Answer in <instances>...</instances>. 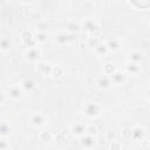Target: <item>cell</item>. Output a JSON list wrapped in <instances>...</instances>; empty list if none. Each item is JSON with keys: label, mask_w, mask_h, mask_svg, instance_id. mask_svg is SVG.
<instances>
[{"label": "cell", "mask_w": 150, "mask_h": 150, "mask_svg": "<svg viewBox=\"0 0 150 150\" xmlns=\"http://www.w3.org/2000/svg\"><path fill=\"white\" fill-rule=\"evenodd\" d=\"M63 75H64V69H63V67H62V66H59V64H54L50 76H52L53 79H61Z\"/></svg>", "instance_id": "cell-23"}, {"label": "cell", "mask_w": 150, "mask_h": 150, "mask_svg": "<svg viewBox=\"0 0 150 150\" xmlns=\"http://www.w3.org/2000/svg\"><path fill=\"white\" fill-rule=\"evenodd\" d=\"M87 127L88 125H86L82 122H75L74 124H71L69 127V132L73 137L81 138L82 136H84L87 134Z\"/></svg>", "instance_id": "cell-12"}, {"label": "cell", "mask_w": 150, "mask_h": 150, "mask_svg": "<svg viewBox=\"0 0 150 150\" xmlns=\"http://www.w3.org/2000/svg\"><path fill=\"white\" fill-rule=\"evenodd\" d=\"M4 1H7V0H4Z\"/></svg>", "instance_id": "cell-37"}, {"label": "cell", "mask_w": 150, "mask_h": 150, "mask_svg": "<svg viewBox=\"0 0 150 150\" xmlns=\"http://www.w3.org/2000/svg\"><path fill=\"white\" fill-rule=\"evenodd\" d=\"M5 93L7 95V98L11 100V101H20L26 95V93L22 89L20 83H13V84L8 86Z\"/></svg>", "instance_id": "cell-5"}, {"label": "cell", "mask_w": 150, "mask_h": 150, "mask_svg": "<svg viewBox=\"0 0 150 150\" xmlns=\"http://www.w3.org/2000/svg\"><path fill=\"white\" fill-rule=\"evenodd\" d=\"M145 97H146V100L150 102V87L146 89V91H145Z\"/></svg>", "instance_id": "cell-34"}, {"label": "cell", "mask_w": 150, "mask_h": 150, "mask_svg": "<svg viewBox=\"0 0 150 150\" xmlns=\"http://www.w3.org/2000/svg\"><path fill=\"white\" fill-rule=\"evenodd\" d=\"M0 149H1V150H9V149H12V145H11L9 141H7V138H2V137H1V141H0Z\"/></svg>", "instance_id": "cell-30"}, {"label": "cell", "mask_w": 150, "mask_h": 150, "mask_svg": "<svg viewBox=\"0 0 150 150\" xmlns=\"http://www.w3.org/2000/svg\"><path fill=\"white\" fill-rule=\"evenodd\" d=\"M13 47V41L9 36H6V35H2L1 36V40H0V49L2 53H7L12 49Z\"/></svg>", "instance_id": "cell-20"}, {"label": "cell", "mask_w": 150, "mask_h": 150, "mask_svg": "<svg viewBox=\"0 0 150 150\" xmlns=\"http://www.w3.org/2000/svg\"><path fill=\"white\" fill-rule=\"evenodd\" d=\"M35 36H36L38 45H39V43H40V45H43V43H46V42L48 41V34H47V32H40V30H36Z\"/></svg>", "instance_id": "cell-24"}, {"label": "cell", "mask_w": 150, "mask_h": 150, "mask_svg": "<svg viewBox=\"0 0 150 150\" xmlns=\"http://www.w3.org/2000/svg\"><path fill=\"white\" fill-rule=\"evenodd\" d=\"M116 70H117V67H116V64L114 62H107L102 67V73L105 74V75H109V76L111 74H114Z\"/></svg>", "instance_id": "cell-21"}, {"label": "cell", "mask_w": 150, "mask_h": 150, "mask_svg": "<svg viewBox=\"0 0 150 150\" xmlns=\"http://www.w3.org/2000/svg\"><path fill=\"white\" fill-rule=\"evenodd\" d=\"M104 137H105V141H108V142H112V141H115V139L117 138V134H116L115 130H107Z\"/></svg>", "instance_id": "cell-28"}, {"label": "cell", "mask_w": 150, "mask_h": 150, "mask_svg": "<svg viewBox=\"0 0 150 150\" xmlns=\"http://www.w3.org/2000/svg\"><path fill=\"white\" fill-rule=\"evenodd\" d=\"M80 146L82 149H95L97 146V137L96 135L86 134L80 138Z\"/></svg>", "instance_id": "cell-10"}, {"label": "cell", "mask_w": 150, "mask_h": 150, "mask_svg": "<svg viewBox=\"0 0 150 150\" xmlns=\"http://www.w3.org/2000/svg\"><path fill=\"white\" fill-rule=\"evenodd\" d=\"M54 64L50 61H39L38 63H35V69L36 71L42 75V76H50L52 75V70H53Z\"/></svg>", "instance_id": "cell-11"}, {"label": "cell", "mask_w": 150, "mask_h": 150, "mask_svg": "<svg viewBox=\"0 0 150 150\" xmlns=\"http://www.w3.org/2000/svg\"><path fill=\"white\" fill-rule=\"evenodd\" d=\"M95 86L98 90L101 91H107V90H110L111 87H112V82H111V79L109 75H105V74H102V75H98L96 79H95Z\"/></svg>", "instance_id": "cell-8"}, {"label": "cell", "mask_w": 150, "mask_h": 150, "mask_svg": "<svg viewBox=\"0 0 150 150\" xmlns=\"http://www.w3.org/2000/svg\"><path fill=\"white\" fill-rule=\"evenodd\" d=\"M13 134V127L9 121L2 120L0 123V137L2 138H8Z\"/></svg>", "instance_id": "cell-16"}, {"label": "cell", "mask_w": 150, "mask_h": 150, "mask_svg": "<svg viewBox=\"0 0 150 150\" xmlns=\"http://www.w3.org/2000/svg\"><path fill=\"white\" fill-rule=\"evenodd\" d=\"M149 26H150V22H149Z\"/></svg>", "instance_id": "cell-36"}, {"label": "cell", "mask_w": 150, "mask_h": 150, "mask_svg": "<svg viewBox=\"0 0 150 150\" xmlns=\"http://www.w3.org/2000/svg\"><path fill=\"white\" fill-rule=\"evenodd\" d=\"M102 112H103V107L98 102L88 101L81 105V114L88 120L97 118L98 116H101Z\"/></svg>", "instance_id": "cell-2"}, {"label": "cell", "mask_w": 150, "mask_h": 150, "mask_svg": "<svg viewBox=\"0 0 150 150\" xmlns=\"http://www.w3.org/2000/svg\"><path fill=\"white\" fill-rule=\"evenodd\" d=\"M41 49L38 46H33V47H28L25 49L23 52V57L26 61H28L29 63H38L39 61H41Z\"/></svg>", "instance_id": "cell-6"}, {"label": "cell", "mask_w": 150, "mask_h": 150, "mask_svg": "<svg viewBox=\"0 0 150 150\" xmlns=\"http://www.w3.org/2000/svg\"><path fill=\"white\" fill-rule=\"evenodd\" d=\"M56 143H60V144H62V143H66L67 141H68V138H67V135L64 134V132H57V134H54V138H53Z\"/></svg>", "instance_id": "cell-26"}, {"label": "cell", "mask_w": 150, "mask_h": 150, "mask_svg": "<svg viewBox=\"0 0 150 150\" xmlns=\"http://www.w3.org/2000/svg\"><path fill=\"white\" fill-rule=\"evenodd\" d=\"M97 127L94 125V124H89L87 127V134H91V135H96L97 136Z\"/></svg>", "instance_id": "cell-31"}, {"label": "cell", "mask_w": 150, "mask_h": 150, "mask_svg": "<svg viewBox=\"0 0 150 150\" xmlns=\"http://www.w3.org/2000/svg\"><path fill=\"white\" fill-rule=\"evenodd\" d=\"M47 27H48L47 21H43V22H39V23H36V30H40V32H46Z\"/></svg>", "instance_id": "cell-32"}, {"label": "cell", "mask_w": 150, "mask_h": 150, "mask_svg": "<svg viewBox=\"0 0 150 150\" xmlns=\"http://www.w3.org/2000/svg\"><path fill=\"white\" fill-rule=\"evenodd\" d=\"M81 30L87 35V36H93V38H100L102 34L101 29V22L95 16H88L80 22Z\"/></svg>", "instance_id": "cell-1"}, {"label": "cell", "mask_w": 150, "mask_h": 150, "mask_svg": "<svg viewBox=\"0 0 150 150\" xmlns=\"http://www.w3.org/2000/svg\"><path fill=\"white\" fill-rule=\"evenodd\" d=\"M53 41L55 45L63 47V46H68V45L73 43L74 41H76V35L68 30H60L54 34Z\"/></svg>", "instance_id": "cell-3"}, {"label": "cell", "mask_w": 150, "mask_h": 150, "mask_svg": "<svg viewBox=\"0 0 150 150\" xmlns=\"http://www.w3.org/2000/svg\"><path fill=\"white\" fill-rule=\"evenodd\" d=\"M79 29H81V27H80V23L77 25V23H74V22H68L67 25H66V30H68V32H70V33H76V30H79Z\"/></svg>", "instance_id": "cell-27"}, {"label": "cell", "mask_w": 150, "mask_h": 150, "mask_svg": "<svg viewBox=\"0 0 150 150\" xmlns=\"http://www.w3.org/2000/svg\"><path fill=\"white\" fill-rule=\"evenodd\" d=\"M110 79H111L112 84H115V86H123L127 82V73L123 71V70L117 69L114 74L110 75Z\"/></svg>", "instance_id": "cell-13"}, {"label": "cell", "mask_w": 150, "mask_h": 150, "mask_svg": "<svg viewBox=\"0 0 150 150\" xmlns=\"http://www.w3.org/2000/svg\"><path fill=\"white\" fill-rule=\"evenodd\" d=\"M105 42H107V46L110 53H117L122 48V40L120 38H111Z\"/></svg>", "instance_id": "cell-17"}, {"label": "cell", "mask_w": 150, "mask_h": 150, "mask_svg": "<svg viewBox=\"0 0 150 150\" xmlns=\"http://www.w3.org/2000/svg\"><path fill=\"white\" fill-rule=\"evenodd\" d=\"M18 2L21 5H32L35 2V0H18Z\"/></svg>", "instance_id": "cell-33"}, {"label": "cell", "mask_w": 150, "mask_h": 150, "mask_svg": "<svg viewBox=\"0 0 150 150\" xmlns=\"http://www.w3.org/2000/svg\"><path fill=\"white\" fill-rule=\"evenodd\" d=\"M125 59H127V62H136V63H141L142 60L144 59V54H143V52H141V50L132 49V50H129V52L127 53Z\"/></svg>", "instance_id": "cell-15"}, {"label": "cell", "mask_w": 150, "mask_h": 150, "mask_svg": "<svg viewBox=\"0 0 150 150\" xmlns=\"http://www.w3.org/2000/svg\"><path fill=\"white\" fill-rule=\"evenodd\" d=\"M20 84H21V87H22V89L25 90L26 94H32V93H34V91L36 90V88H38L36 81L33 80V79H30V77L23 79V80L20 82Z\"/></svg>", "instance_id": "cell-14"}, {"label": "cell", "mask_w": 150, "mask_h": 150, "mask_svg": "<svg viewBox=\"0 0 150 150\" xmlns=\"http://www.w3.org/2000/svg\"><path fill=\"white\" fill-rule=\"evenodd\" d=\"M93 52L95 53V55H96V56H105V55L109 53V49H108L107 42H105V41L100 40V41H98V43L93 48Z\"/></svg>", "instance_id": "cell-18"}, {"label": "cell", "mask_w": 150, "mask_h": 150, "mask_svg": "<svg viewBox=\"0 0 150 150\" xmlns=\"http://www.w3.org/2000/svg\"><path fill=\"white\" fill-rule=\"evenodd\" d=\"M27 121H28V124H29L32 128L39 129V128H42V127L47 123L48 118H47L46 114L42 112V111H33L32 114L28 115Z\"/></svg>", "instance_id": "cell-4"}, {"label": "cell", "mask_w": 150, "mask_h": 150, "mask_svg": "<svg viewBox=\"0 0 150 150\" xmlns=\"http://www.w3.org/2000/svg\"><path fill=\"white\" fill-rule=\"evenodd\" d=\"M108 148L110 149V150H121V149H123V144L120 142V141H112V142H109V145H108Z\"/></svg>", "instance_id": "cell-29"}, {"label": "cell", "mask_w": 150, "mask_h": 150, "mask_svg": "<svg viewBox=\"0 0 150 150\" xmlns=\"http://www.w3.org/2000/svg\"><path fill=\"white\" fill-rule=\"evenodd\" d=\"M131 141L135 143H141L146 136V129L142 124H135L131 128Z\"/></svg>", "instance_id": "cell-7"}, {"label": "cell", "mask_w": 150, "mask_h": 150, "mask_svg": "<svg viewBox=\"0 0 150 150\" xmlns=\"http://www.w3.org/2000/svg\"><path fill=\"white\" fill-rule=\"evenodd\" d=\"M38 138H39V141H40L41 143L50 142V141H53V138H54V134H52L50 131H46V130H43V131H40V132H39Z\"/></svg>", "instance_id": "cell-22"}, {"label": "cell", "mask_w": 150, "mask_h": 150, "mask_svg": "<svg viewBox=\"0 0 150 150\" xmlns=\"http://www.w3.org/2000/svg\"><path fill=\"white\" fill-rule=\"evenodd\" d=\"M121 137L124 142H130L131 141V129L130 128H123L121 130Z\"/></svg>", "instance_id": "cell-25"}, {"label": "cell", "mask_w": 150, "mask_h": 150, "mask_svg": "<svg viewBox=\"0 0 150 150\" xmlns=\"http://www.w3.org/2000/svg\"><path fill=\"white\" fill-rule=\"evenodd\" d=\"M149 87H150V80H149Z\"/></svg>", "instance_id": "cell-35"}, {"label": "cell", "mask_w": 150, "mask_h": 150, "mask_svg": "<svg viewBox=\"0 0 150 150\" xmlns=\"http://www.w3.org/2000/svg\"><path fill=\"white\" fill-rule=\"evenodd\" d=\"M20 39L22 41V43L28 48V47H33V46H38V41H36V36L35 34L30 30V29H23L20 33Z\"/></svg>", "instance_id": "cell-9"}, {"label": "cell", "mask_w": 150, "mask_h": 150, "mask_svg": "<svg viewBox=\"0 0 150 150\" xmlns=\"http://www.w3.org/2000/svg\"><path fill=\"white\" fill-rule=\"evenodd\" d=\"M141 70H142L141 64L136 62H127L124 66V71L130 75H137L141 73Z\"/></svg>", "instance_id": "cell-19"}]
</instances>
